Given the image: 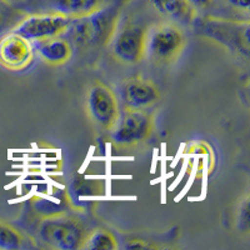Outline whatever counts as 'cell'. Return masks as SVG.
<instances>
[{
	"label": "cell",
	"instance_id": "18",
	"mask_svg": "<svg viewBox=\"0 0 250 250\" xmlns=\"http://www.w3.org/2000/svg\"><path fill=\"white\" fill-rule=\"evenodd\" d=\"M238 216V227L242 231L248 233L249 231L250 222H249V196H245V199L240 203V209H239Z\"/></svg>",
	"mask_w": 250,
	"mask_h": 250
},
{
	"label": "cell",
	"instance_id": "13",
	"mask_svg": "<svg viewBox=\"0 0 250 250\" xmlns=\"http://www.w3.org/2000/svg\"><path fill=\"white\" fill-rule=\"evenodd\" d=\"M53 12L69 18H79L91 14L104 6V0H48Z\"/></svg>",
	"mask_w": 250,
	"mask_h": 250
},
{
	"label": "cell",
	"instance_id": "20",
	"mask_svg": "<svg viewBox=\"0 0 250 250\" xmlns=\"http://www.w3.org/2000/svg\"><path fill=\"white\" fill-rule=\"evenodd\" d=\"M191 5L198 10V9H204L213 3V0H189Z\"/></svg>",
	"mask_w": 250,
	"mask_h": 250
},
{
	"label": "cell",
	"instance_id": "16",
	"mask_svg": "<svg viewBox=\"0 0 250 250\" xmlns=\"http://www.w3.org/2000/svg\"><path fill=\"white\" fill-rule=\"evenodd\" d=\"M83 249L115 250L118 249L117 238L106 229H94L89 233Z\"/></svg>",
	"mask_w": 250,
	"mask_h": 250
},
{
	"label": "cell",
	"instance_id": "2",
	"mask_svg": "<svg viewBox=\"0 0 250 250\" xmlns=\"http://www.w3.org/2000/svg\"><path fill=\"white\" fill-rule=\"evenodd\" d=\"M198 37L218 44L231 54L248 59L250 54V24L248 20L195 18L190 26Z\"/></svg>",
	"mask_w": 250,
	"mask_h": 250
},
{
	"label": "cell",
	"instance_id": "9",
	"mask_svg": "<svg viewBox=\"0 0 250 250\" xmlns=\"http://www.w3.org/2000/svg\"><path fill=\"white\" fill-rule=\"evenodd\" d=\"M34 48L30 40L14 31L0 38V65L10 71H20L33 62Z\"/></svg>",
	"mask_w": 250,
	"mask_h": 250
},
{
	"label": "cell",
	"instance_id": "8",
	"mask_svg": "<svg viewBox=\"0 0 250 250\" xmlns=\"http://www.w3.org/2000/svg\"><path fill=\"white\" fill-rule=\"evenodd\" d=\"M70 20L71 18L57 12L26 15L13 31L30 42H37L62 35Z\"/></svg>",
	"mask_w": 250,
	"mask_h": 250
},
{
	"label": "cell",
	"instance_id": "12",
	"mask_svg": "<svg viewBox=\"0 0 250 250\" xmlns=\"http://www.w3.org/2000/svg\"><path fill=\"white\" fill-rule=\"evenodd\" d=\"M150 3L165 20L182 28H190L198 17L189 0H150Z\"/></svg>",
	"mask_w": 250,
	"mask_h": 250
},
{
	"label": "cell",
	"instance_id": "19",
	"mask_svg": "<svg viewBox=\"0 0 250 250\" xmlns=\"http://www.w3.org/2000/svg\"><path fill=\"white\" fill-rule=\"evenodd\" d=\"M228 3L233 5L234 8L244 10V12H248L250 6V0H228Z\"/></svg>",
	"mask_w": 250,
	"mask_h": 250
},
{
	"label": "cell",
	"instance_id": "1",
	"mask_svg": "<svg viewBox=\"0 0 250 250\" xmlns=\"http://www.w3.org/2000/svg\"><path fill=\"white\" fill-rule=\"evenodd\" d=\"M119 17L117 6H103L91 14L73 18L62 37L80 50L103 48L110 44L119 25Z\"/></svg>",
	"mask_w": 250,
	"mask_h": 250
},
{
	"label": "cell",
	"instance_id": "3",
	"mask_svg": "<svg viewBox=\"0 0 250 250\" xmlns=\"http://www.w3.org/2000/svg\"><path fill=\"white\" fill-rule=\"evenodd\" d=\"M91 229L71 210L40 219L38 236L48 248L58 250L83 249Z\"/></svg>",
	"mask_w": 250,
	"mask_h": 250
},
{
	"label": "cell",
	"instance_id": "4",
	"mask_svg": "<svg viewBox=\"0 0 250 250\" xmlns=\"http://www.w3.org/2000/svg\"><path fill=\"white\" fill-rule=\"evenodd\" d=\"M187 37L182 26L162 21L146 29L145 57L158 65H171L184 51Z\"/></svg>",
	"mask_w": 250,
	"mask_h": 250
},
{
	"label": "cell",
	"instance_id": "7",
	"mask_svg": "<svg viewBox=\"0 0 250 250\" xmlns=\"http://www.w3.org/2000/svg\"><path fill=\"white\" fill-rule=\"evenodd\" d=\"M146 29L135 24L117 29L110 42L111 55L115 60L126 65H134L145 58Z\"/></svg>",
	"mask_w": 250,
	"mask_h": 250
},
{
	"label": "cell",
	"instance_id": "14",
	"mask_svg": "<svg viewBox=\"0 0 250 250\" xmlns=\"http://www.w3.org/2000/svg\"><path fill=\"white\" fill-rule=\"evenodd\" d=\"M31 208L34 209V213L39 216L40 219L46 218V216L57 215V214L65 213L71 209V202L69 196L65 193H62L59 196L54 198H34L31 200Z\"/></svg>",
	"mask_w": 250,
	"mask_h": 250
},
{
	"label": "cell",
	"instance_id": "21",
	"mask_svg": "<svg viewBox=\"0 0 250 250\" xmlns=\"http://www.w3.org/2000/svg\"><path fill=\"white\" fill-rule=\"evenodd\" d=\"M137 244H134V243H129L126 245V249H145V248H148V245L144 244L142 240H137Z\"/></svg>",
	"mask_w": 250,
	"mask_h": 250
},
{
	"label": "cell",
	"instance_id": "17",
	"mask_svg": "<svg viewBox=\"0 0 250 250\" xmlns=\"http://www.w3.org/2000/svg\"><path fill=\"white\" fill-rule=\"evenodd\" d=\"M25 17V13L13 6L8 0H0V34L14 30Z\"/></svg>",
	"mask_w": 250,
	"mask_h": 250
},
{
	"label": "cell",
	"instance_id": "10",
	"mask_svg": "<svg viewBox=\"0 0 250 250\" xmlns=\"http://www.w3.org/2000/svg\"><path fill=\"white\" fill-rule=\"evenodd\" d=\"M119 104L122 109H149L159 102L160 91L150 79L130 78L119 88Z\"/></svg>",
	"mask_w": 250,
	"mask_h": 250
},
{
	"label": "cell",
	"instance_id": "5",
	"mask_svg": "<svg viewBox=\"0 0 250 250\" xmlns=\"http://www.w3.org/2000/svg\"><path fill=\"white\" fill-rule=\"evenodd\" d=\"M154 117L148 109H120L119 117L109 130L110 140L118 149H133L150 139Z\"/></svg>",
	"mask_w": 250,
	"mask_h": 250
},
{
	"label": "cell",
	"instance_id": "6",
	"mask_svg": "<svg viewBox=\"0 0 250 250\" xmlns=\"http://www.w3.org/2000/svg\"><path fill=\"white\" fill-rule=\"evenodd\" d=\"M85 109L89 120L94 125L109 131L117 122L122 108L114 91L105 84L97 82L86 93Z\"/></svg>",
	"mask_w": 250,
	"mask_h": 250
},
{
	"label": "cell",
	"instance_id": "15",
	"mask_svg": "<svg viewBox=\"0 0 250 250\" xmlns=\"http://www.w3.org/2000/svg\"><path fill=\"white\" fill-rule=\"evenodd\" d=\"M25 238L18 228L0 220V250H18L25 247Z\"/></svg>",
	"mask_w": 250,
	"mask_h": 250
},
{
	"label": "cell",
	"instance_id": "11",
	"mask_svg": "<svg viewBox=\"0 0 250 250\" xmlns=\"http://www.w3.org/2000/svg\"><path fill=\"white\" fill-rule=\"evenodd\" d=\"M40 59L50 66H60L70 60L73 55V45L68 39L59 37L37 40L33 44Z\"/></svg>",
	"mask_w": 250,
	"mask_h": 250
}]
</instances>
